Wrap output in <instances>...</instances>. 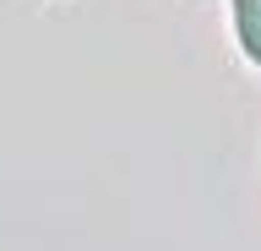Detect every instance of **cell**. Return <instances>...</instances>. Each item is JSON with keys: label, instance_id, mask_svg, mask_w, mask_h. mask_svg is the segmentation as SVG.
<instances>
[{"label": "cell", "instance_id": "cell-1", "mask_svg": "<svg viewBox=\"0 0 261 251\" xmlns=\"http://www.w3.org/2000/svg\"><path fill=\"white\" fill-rule=\"evenodd\" d=\"M234 22H240V44H245V55L261 66V0H234Z\"/></svg>", "mask_w": 261, "mask_h": 251}]
</instances>
